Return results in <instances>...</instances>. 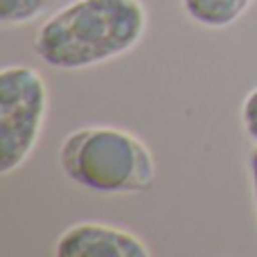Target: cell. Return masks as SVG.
Segmentation results:
<instances>
[{
    "instance_id": "5b68a950",
    "label": "cell",
    "mask_w": 257,
    "mask_h": 257,
    "mask_svg": "<svg viewBox=\"0 0 257 257\" xmlns=\"http://www.w3.org/2000/svg\"><path fill=\"white\" fill-rule=\"evenodd\" d=\"M181 3L194 23L208 30H223L241 18L253 0H181Z\"/></svg>"
},
{
    "instance_id": "3957f363",
    "label": "cell",
    "mask_w": 257,
    "mask_h": 257,
    "mask_svg": "<svg viewBox=\"0 0 257 257\" xmlns=\"http://www.w3.org/2000/svg\"><path fill=\"white\" fill-rule=\"evenodd\" d=\"M48 113L45 81L30 66L0 70V174L18 169L34 151Z\"/></svg>"
},
{
    "instance_id": "277c9868",
    "label": "cell",
    "mask_w": 257,
    "mask_h": 257,
    "mask_svg": "<svg viewBox=\"0 0 257 257\" xmlns=\"http://www.w3.org/2000/svg\"><path fill=\"white\" fill-rule=\"evenodd\" d=\"M52 253L57 257H149L151 250L128 230L84 221L66 228Z\"/></svg>"
},
{
    "instance_id": "52a82bcc",
    "label": "cell",
    "mask_w": 257,
    "mask_h": 257,
    "mask_svg": "<svg viewBox=\"0 0 257 257\" xmlns=\"http://www.w3.org/2000/svg\"><path fill=\"white\" fill-rule=\"evenodd\" d=\"M241 126H244L246 136L257 142V88L250 90L241 104Z\"/></svg>"
},
{
    "instance_id": "8992f818",
    "label": "cell",
    "mask_w": 257,
    "mask_h": 257,
    "mask_svg": "<svg viewBox=\"0 0 257 257\" xmlns=\"http://www.w3.org/2000/svg\"><path fill=\"white\" fill-rule=\"evenodd\" d=\"M50 0H0V23L23 25L43 14Z\"/></svg>"
},
{
    "instance_id": "ba28073f",
    "label": "cell",
    "mask_w": 257,
    "mask_h": 257,
    "mask_svg": "<svg viewBox=\"0 0 257 257\" xmlns=\"http://www.w3.org/2000/svg\"><path fill=\"white\" fill-rule=\"evenodd\" d=\"M248 172H250V185H253V201L257 210V147L250 151L248 156Z\"/></svg>"
},
{
    "instance_id": "6da1fadb",
    "label": "cell",
    "mask_w": 257,
    "mask_h": 257,
    "mask_svg": "<svg viewBox=\"0 0 257 257\" xmlns=\"http://www.w3.org/2000/svg\"><path fill=\"white\" fill-rule=\"evenodd\" d=\"M147 30L140 0H75L34 34V52L59 70L99 66L133 50Z\"/></svg>"
},
{
    "instance_id": "7a4b0ae2",
    "label": "cell",
    "mask_w": 257,
    "mask_h": 257,
    "mask_svg": "<svg viewBox=\"0 0 257 257\" xmlns=\"http://www.w3.org/2000/svg\"><path fill=\"white\" fill-rule=\"evenodd\" d=\"M59 165L72 183L99 194H140L156 181V160L133 133L115 126H84L59 147Z\"/></svg>"
}]
</instances>
